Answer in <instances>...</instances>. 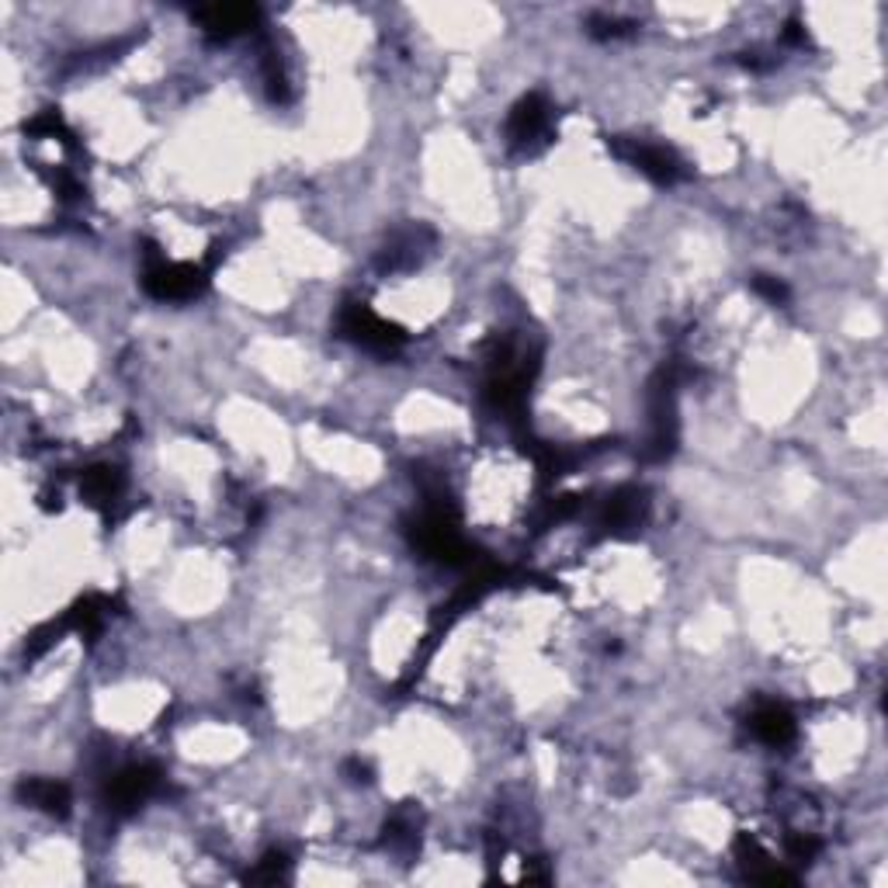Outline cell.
Segmentation results:
<instances>
[{"label":"cell","instance_id":"6da1fadb","mask_svg":"<svg viewBox=\"0 0 888 888\" xmlns=\"http://www.w3.org/2000/svg\"><path fill=\"white\" fill-rule=\"evenodd\" d=\"M340 330L343 337H351L361 348H372V351H396L400 343L407 340V334L400 326L386 323L383 316H375L365 302H348L340 310Z\"/></svg>","mask_w":888,"mask_h":888},{"label":"cell","instance_id":"7a4b0ae2","mask_svg":"<svg viewBox=\"0 0 888 888\" xmlns=\"http://www.w3.org/2000/svg\"><path fill=\"white\" fill-rule=\"evenodd\" d=\"M153 264L147 267V292L153 299H191L195 292H202L205 271L195 264H171L160 261L157 250H150Z\"/></svg>","mask_w":888,"mask_h":888},{"label":"cell","instance_id":"3957f363","mask_svg":"<svg viewBox=\"0 0 888 888\" xmlns=\"http://www.w3.org/2000/svg\"><path fill=\"white\" fill-rule=\"evenodd\" d=\"M160 785V767L153 764H139V767H125L118 771L112 781H108V791H104V802L112 812H133L139 809L142 802L150 799Z\"/></svg>","mask_w":888,"mask_h":888},{"label":"cell","instance_id":"277c9868","mask_svg":"<svg viewBox=\"0 0 888 888\" xmlns=\"http://www.w3.org/2000/svg\"><path fill=\"white\" fill-rule=\"evenodd\" d=\"M614 150H618V157H625L628 163H636L642 174H649L652 180H660V185H674V180L684 174L677 153L666 150V147H652V142L631 139V142H625V147H622V142H614Z\"/></svg>","mask_w":888,"mask_h":888},{"label":"cell","instance_id":"5b68a950","mask_svg":"<svg viewBox=\"0 0 888 888\" xmlns=\"http://www.w3.org/2000/svg\"><path fill=\"white\" fill-rule=\"evenodd\" d=\"M261 11L253 4H212V8H198L195 22L202 25L205 35L212 39H233V35H243L258 25Z\"/></svg>","mask_w":888,"mask_h":888},{"label":"cell","instance_id":"8992f818","mask_svg":"<svg viewBox=\"0 0 888 888\" xmlns=\"http://www.w3.org/2000/svg\"><path fill=\"white\" fill-rule=\"evenodd\" d=\"M506 133H511V142L521 150H531L538 139L549 136V104L541 95H528L514 104L511 122H506Z\"/></svg>","mask_w":888,"mask_h":888},{"label":"cell","instance_id":"52a82bcc","mask_svg":"<svg viewBox=\"0 0 888 888\" xmlns=\"http://www.w3.org/2000/svg\"><path fill=\"white\" fill-rule=\"evenodd\" d=\"M736 858H739L742 867H747V875L753 881H764V885H791L795 881V875H788L785 867H777L764 854V850H760V843L753 837H747V833H742V837L736 840Z\"/></svg>","mask_w":888,"mask_h":888},{"label":"cell","instance_id":"ba28073f","mask_svg":"<svg viewBox=\"0 0 888 888\" xmlns=\"http://www.w3.org/2000/svg\"><path fill=\"white\" fill-rule=\"evenodd\" d=\"M750 726L767 747H785V742L795 739V718L781 709V704H760L750 718Z\"/></svg>","mask_w":888,"mask_h":888},{"label":"cell","instance_id":"9c48e42d","mask_svg":"<svg viewBox=\"0 0 888 888\" xmlns=\"http://www.w3.org/2000/svg\"><path fill=\"white\" fill-rule=\"evenodd\" d=\"M17 795L35 805V809H42L49 815H66L70 812V788L60 785V781H46V777H32V781H22V788H17Z\"/></svg>","mask_w":888,"mask_h":888},{"label":"cell","instance_id":"30bf717a","mask_svg":"<svg viewBox=\"0 0 888 888\" xmlns=\"http://www.w3.org/2000/svg\"><path fill=\"white\" fill-rule=\"evenodd\" d=\"M642 493L639 489H622V493H614L608 503H604V514H601V524L608 531H625V528H636L642 521Z\"/></svg>","mask_w":888,"mask_h":888},{"label":"cell","instance_id":"8fae6325","mask_svg":"<svg viewBox=\"0 0 888 888\" xmlns=\"http://www.w3.org/2000/svg\"><path fill=\"white\" fill-rule=\"evenodd\" d=\"M118 489H122V476H118V468H112V465H95L80 479V493L87 497V503H95V506H108L118 497Z\"/></svg>","mask_w":888,"mask_h":888},{"label":"cell","instance_id":"7c38bea8","mask_svg":"<svg viewBox=\"0 0 888 888\" xmlns=\"http://www.w3.org/2000/svg\"><path fill=\"white\" fill-rule=\"evenodd\" d=\"M288 875V858L278 854V850H271V854L261 858L258 872H250L247 881H282Z\"/></svg>","mask_w":888,"mask_h":888},{"label":"cell","instance_id":"4fadbf2b","mask_svg":"<svg viewBox=\"0 0 888 888\" xmlns=\"http://www.w3.org/2000/svg\"><path fill=\"white\" fill-rule=\"evenodd\" d=\"M753 288H756V296H764V299L774 302V305H781V302L788 299L785 282H777V278H771V275H756V278H753Z\"/></svg>","mask_w":888,"mask_h":888},{"label":"cell","instance_id":"5bb4252c","mask_svg":"<svg viewBox=\"0 0 888 888\" xmlns=\"http://www.w3.org/2000/svg\"><path fill=\"white\" fill-rule=\"evenodd\" d=\"M815 850H820V843H815L812 837H791V840H788V854H791V861H812V858H815Z\"/></svg>","mask_w":888,"mask_h":888}]
</instances>
